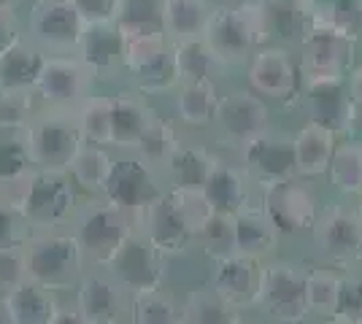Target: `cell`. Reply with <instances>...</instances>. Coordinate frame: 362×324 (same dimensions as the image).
<instances>
[{
  "label": "cell",
  "instance_id": "277c9868",
  "mask_svg": "<svg viewBox=\"0 0 362 324\" xmlns=\"http://www.w3.org/2000/svg\"><path fill=\"white\" fill-rule=\"evenodd\" d=\"M71 230L84 248L87 263L106 268L122 244L136 232V222L114 203H108L103 195H95L81 200L71 222Z\"/></svg>",
  "mask_w": 362,
  "mask_h": 324
},
{
  "label": "cell",
  "instance_id": "4fadbf2b",
  "mask_svg": "<svg viewBox=\"0 0 362 324\" xmlns=\"http://www.w3.org/2000/svg\"><path fill=\"white\" fill-rule=\"evenodd\" d=\"M262 208L271 216L273 227L279 232H300L317 222L319 203L314 189L300 184L298 176L262 184Z\"/></svg>",
  "mask_w": 362,
  "mask_h": 324
},
{
  "label": "cell",
  "instance_id": "ab89813d",
  "mask_svg": "<svg viewBox=\"0 0 362 324\" xmlns=\"http://www.w3.org/2000/svg\"><path fill=\"white\" fill-rule=\"evenodd\" d=\"M330 176L332 184L341 192L360 195L362 192V143H341L335 146L330 157Z\"/></svg>",
  "mask_w": 362,
  "mask_h": 324
},
{
  "label": "cell",
  "instance_id": "c3c4849f",
  "mask_svg": "<svg viewBox=\"0 0 362 324\" xmlns=\"http://www.w3.org/2000/svg\"><path fill=\"white\" fill-rule=\"evenodd\" d=\"M84 22H111L117 14L119 0H71Z\"/></svg>",
  "mask_w": 362,
  "mask_h": 324
},
{
  "label": "cell",
  "instance_id": "f6af8a7d",
  "mask_svg": "<svg viewBox=\"0 0 362 324\" xmlns=\"http://www.w3.org/2000/svg\"><path fill=\"white\" fill-rule=\"evenodd\" d=\"M33 168L22 127H0V179Z\"/></svg>",
  "mask_w": 362,
  "mask_h": 324
},
{
  "label": "cell",
  "instance_id": "bcb514c9",
  "mask_svg": "<svg viewBox=\"0 0 362 324\" xmlns=\"http://www.w3.org/2000/svg\"><path fill=\"white\" fill-rule=\"evenodd\" d=\"M25 241V238H22ZM22 241L0 246V292L11 289L16 284L28 281V268H25V246Z\"/></svg>",
  "mask_w": 362,
  "mask_h": 324
},
{
  "label": "cell",
  "instance_id": "7c38bea8",
  "mask_svg": "<svg viewBox=\"0 0 362 324\" xmlns=\"http://www.w3.org/2000/svg\"><path fill=\"white\" fill-rule=\"evenodd\" d=\"M106 268L127 289V294L160 289L165 281V257L151 246V241L141 230H136L122 244Z\"/></svg>",
  "mask_w": 362,
  "mask_h": 324
},
{
  "label": "cell",
  "instance_id": "44dd1931",
  "mask_svg": "<svg viewBox=\"0 0 362 324\" xmlns=\"http://www.w3.org/2000/svg\"><path fill=\"white\" fill-rule=\"evenodd\" d=\"M46 54L19 30L0 47V97L33 95V84L41 73Z\"/></svg>",
  "mask_w": 362,
  "mask_h": 324
},
{
  "label": "cell",
  "instance_id": "603a6c76",
  "mask_svg": "<svg viewBox=\"0 0 362 324\" xmlns=\"http://www.w3.org/2000/svg\"><path fill=\"white\" fill-rule=\"evenodd\" d=\"M249 81L265 97H287L298 87V68L287 49L262 47L255 52L249 65Z\"/></svg>",
  "mask_w": 362,
  "mask_h": 324
},
{
  "label": "cell",
  "instance_id": "f35d334b",
  "mask_svg": "<svg viewBox=\"0 0 362 324\" xmlns=\"http://www.w3.org/2000/svg\"><path fill=\"white\" fill-rule=\"evenodd\" d=\"M181 308V322L187 324H227L235 322L233 316V308L227 306L219 294L214 292L211 287L209 289H195L184 297Z\"/></svg>",
  "mask_w": 362,
  "mask_h": 324
},
{
  "label": "cell",
  "instance_id": "83f0119b",
  "mask_svg": "<svg viewBox=\"0 0 362 324\" xmlns=\"http://www.w3.org/2000/svg\"><path fill=\"white\" fill-rule=\"evenodd\" d=\"M295 146V168L298 176H322L330 168V157L335 152V133L317 122H308L292 138Z\"/></svg>",
  "mask_w": 362,
  "mask_h": 324
},
{
  "label": "cell",
  "instance_id": "e0dca14e",
  "mask_svg": "<svg viewBox=\"0 0 362 324\" xmlns=\"http://www.w3.org/2000/svg\"><path fill=\"white\" fill-rule=\"evenodd\" d=\"M241 152L243 165L259 184H273V181H284V179L298 176L292 138L281 136V133L262 130L259 136L243 143Z\"/></svg>",
  "mask_w": 362,
  "mask_h": 324
},
{
  "label": "cell",
  "instance_id": "d4e9b609",
  "mask_svg": "<svg viewBox=\"0 0 362 324\" xmlns=\"http://www.w3.org/2000/svg\"><path fill=\"white\" fill-rule=\"evenodd\" d=\"M216 157L195 143H184L179 140L176 149L170 152L163 168H160V179L165 186H189V189H200L206 184L209 173H211Z\"/></svg>",
  "mask_w": 362,
  "mask_h": 324
},
{
  "label": "cell",
  "instance_id": "e575fe53",
  "mask_svg": "<svg viewBox=\"0 0 362 324\" xmlns=\"http://www.w3.org/2000/svg\"><path fill=\"white\" fill-rule=\"evenodd\" d=\"M127 84L138 90L146 97H157V95L173 92V87L179 84V71H176V57H173V44L157 57V60L146 62L144 68H138L133 73H127Z\"/></svg>",
  "mask_w": 362,
  "mask_h": 324
},
{
  "label": "cell",
  "instance_id": "b9f144b4",
  "mask_svg": "<svg viewBox=\"0 0 362 324\" xmlns=\"http://www.w3.org/2000/svg\"><path fill=\"white\" fill-rule=\"evenodd\" d=\"M168 47H170V38L165 32H133V35H124V47H122L124 76L138 71V68H144L146 62L157 60Z\"/></svg>",
  "mask_w": 362,
  "mask_h": 324
},
{
  "label": "cell",
  "instance_id": "5b68a950",
  "mask_svg": "<svg viewBox=\"0 0 362 324\" xmlns=\"http://www.w3.org/2000/svg\"><path fill=\"white\" fill-rule=\"evenodd\" d=\"M22 133L33 168L65 170L84 143L74 108L38 106L30 119L22 124Z\"/></svg>",
  "mask_w": 362,
  "mask_h": 324
},
{
  "label": "cell",
  "instance_id": "ba28073f",
  "mask_svg": "<svg viewBox=\"0 0 362 324\" xmlns=\"http://www.w3.org/2000/svg\"><path fill=\"white\" fill-rule=\"evenodd\" d=\"M95 90L98 78L76 54H46L33 84L35 103L49 108H76Z\"/></svg>",
  "mask_w": 362,
  "mask_h": 324
},
{
  "label": "cell",
  "instance_id": "cb8c5ba5",
  "mask_svg": "<svg viewBox=\"0 0 362 324\" xmlns=\"http://www.w3.org/2000/svg\"><path fill=\"white\" fill-rule=\"evenodd\" d=\"M0 306L6 313V324H52L57 294L33 281H22L0 292Z\"/></svg>",
  "mask_w": 362,
  "mask_h": 324
},
{
  "label": "cell",
  "instance_id": "74e56055",
  "mask_svg": "<svg viewBox=\"0 0 362 324\" xmlns=\"http://www.w3.org/2000/svg\"><path fill=\"white\" fill-rule=\"evenodd\" d=\"M163 6L165 0H119L114 22L122 35L133 32H165L163 22Z\"/></svg>",
  "mask_w": 362,
  "mask_h": 324
},
{
  "label": "cell",
  "instance_id": "52a82bcc",
  "mask_svg": "<svg viewBox=\"0 0 362 324\" xmlns=\"http://www.w3.org/2000/svg\"><path fill=\"white\" fill-rule=\"evenodd\" d=\"M165 189L157 168L144 162L136 152H117L114 168L108 173V181L103 186V198L122 208L124 214L133 216V222H141L149 203Z\"/></svg>",
  "mask_w": 362,
  "mask_h": 324
},
{
  "label": "cell",
  "instance_id": "ffe728a7",
  "mask_svg": "<svg viewBox=\"0 0 362 324\" xmlns=\"http://www.w3.org/2000/svg\"><path fill=\"white\" fill-rule=\"evenodd\" d=\"M211 289L230 308H249L257 303L259 292V265L249 254H227L214 260Z\"/></svg>",
  "mask_w": 362,
  "mask_h": 324
},
{
  "label": "cell",
  "instance_id": "f5cc1de1",
  "mask_svg": "<svg viewBox=\"0 0 362 324\" xmlns=\"http://www.w3.org/2000/svg\"><path fill=\"white\" fill-rule=\"evenodd\" d=\"M28 0H0V6H6V8H14V11H22V6H25Z\"/></svg>",
  "mask_w": 362,
  "mask_h": 324
},
{
  "label": "cell",
  "instance_id": "1f68e13d",
  "mask_svg": "<svg viewBox=\"0 0 362 324\" xmlns=\"http://www.w3.org/2000/svg\"><path fill=\"white\" fill-rule=\"evenodd\" d=\"M170 44H173L179 81H214L219 68L225 65L211 52V47L203 41V35L181 38V41H170Z\"/></svg>",
  "mask_w": 362,
  "mask_h": 324
},
{
  "label": "cell",
  "instance_id": "8fae6325",
  "mask_svg": "<svg viewBox=\"0 0 362 324\" xmlns=\"http://www.w3.org/2000/svg\"><path fill=\"white\" fill-rule=\"evenodd\" d=\"M305 276L298 265L271 263L259 268L257 306L276 322H300L308 313L305 303Z\"/></svg>",
  "mask_w": 362,
  "mask_h": 324
},
{
  "label": "cell",
  "instance_id": "681fc988",
  "mask_svg": "<svg viewBox=\"0 0 362 324\" xmlns=\"http://www.w3.org/2000/svg\"><path fill=\"white\" fill-rule=\"evenodd\" d=\"M25 235H28V230H25L22 219H19L14 211H8V208L0 203V246L16 244V241H22Z\"/></svg>",
  "mask_w": 362,
  "mask_h": 324
},
{
  "label": "cell",
  "instance_id": "30bf717a",
  "mask_svg": "<svg viewBox=\"0 0 362 324\" xmlns=\"http://www.w3.org/2000/svg\"><path fill=\"white\" fill-rule=\"evenodd\" d=\"M300 68L305 81L344 78L354 60V38L325 22H311L300 41Z\"/></svg>",
  "mask_w": 362,
  "mask_h": 324
},
{
  "label": "cell",
  "instance_id": "d6a6232c",
  "mask_svg": "<svg viewBox=\"0 0 362 324\" xmlns=\"http://www.w3.org/2000/svg\"><path fill=\"white\" fill-rule=\"evenodd\" d=\"M76 124L84 143H98L111 149V92L98 87L74 108Z\"/></svg>",
  "mask_w": 362,
  "mask_h": 324
},
{
  "label": "cell",
  "instance_id": "9c48e42d",
  "mask_svg": "<svg viewBox=\"0 0 362 324\" xmlns=\"http://www.w3.org/2000/svg\"><path fill=\"white\" fill-rule=\"evenodd\" d=\"M74 303L81 311L84 324H119L127 322L130 311V294L114 278L108 268L90 265L78 284L74 287Z\"/></svg>",
  "mask_w": 362,
  "mask_h": 324
},
{
  "label": "cell",
  "instance_id": "8992f818",
  "mask_svg": "<svg viewBox=\"0 0 362 324\" xmlns=\"http://www.w3.org/2000/svg\"><path fill=\"white\" fill-rule=\"evenodd\" d=\"M19 16L22 32L44 54H74L87 28L84 16L76 11L71 0H28Z\"/></svg>",
  "mask_w": 362,
  "mask_h": 324
},
{
  "label": "cell",
  "instance_id": "5bb4252c",
  "mask_svg": "<svg viewBox=\"0 0 362 324\" xmlns=\"http://www.w3.org/2000/svg\"><path fill=\"white\" fill-rule=\"evenodd\" d=\"M122 47H124V35L114 19L111 22H87L74 54L95 73L98 87H106V84H119V78L124 76Z\"/></svg>",
  "mask_w": 362,
  "mask_h": 324
},
{
  "label": "cell",
  "instance_id": "7402d4cb",
  "mask_svg": "<svg viewBox=\"0 0 362 324\" xmlns=\"http://www.w3.org/2000/svg\"><path fill=\"white\" fill-rule=\"evenodd\" d=\"M314 238L325 257L335 263H349L362 257V219L346 208H327L314 222Z\"/></svg>",
  "mask_w": 362,
  "mask_h": 324
},
{
  "label": "cell",
  "instance_id": "ee69618b",
  "mask_svg": "<svg viewBox=\"0 0 362 324\" xmlns=\"http://www.w3.org/2000/svg\"><path fill=\"white\" fill-rule=\"evenodd\" d=\"M168 198L176 205L179 216L184 219V224L189 227L192 235L200 232V227L209 222V216L214 214V205L209 198L203 195V189H189V186H165Z\"/></svg>",
  "mask_w": 362,
  "mask_h": 324
},
{
  "label": "cell",
  "instance_id": "8d00e7d4",
  "mask_svg": "<svg viewBox=\"0 0 362 324\" xmlns=\"http://www.w3.org/2000/svg\"><path fill=\"white\" fill-rule=\"evenodd\" d=\"M127 322L136 324H179L181 308L179 303L160 287L149 292L130 294V311H127Z\"/></svg>",
  "mask_w": 362,
  "mask_h": 324
},
{
  "label": "cell",
  "instance_id": "d590c367",
  "mask_svg": "<svg viewBox=\"0 0 362 324\" xmlns=\"http://www.w3.org/2000/svg\"><path fill=\"white\" fill-rule=\"evenodd\" d=\"M179 130H176V122H170V119H163L160 114H154V119L146 124V130H144V136L138 138L136 143V152L144 162H149L151 168H163V162H165L170 152L176 149V143H179Z\"/></svg>",
  "mask_w": 362,
  "mask_h": 324
},
{
  "label": "cell",
  "instance_id": "484cf974",
  "mask_svg": "<svg viewBox=\"0 0 362 324\" xmlns=\"http://www.w3.org/2000/svg\"><path fill=\"white\" fill-rule=\"evenodd\" d=\"M114 160H117L114 149L98 146V143H81V149L76 152L65 170L84 198H95V195H103Z\"/></svg>",
  "mask_w": 362,
  "mask_h": 324
},
{
  "label": "cell",
  "instance_id": "f546056e",
  "mask_svg": "<svg viewBox=\"0 0 362 324\" xmlns=\"http://www.w3.org/2000/svg\"><path fill=\"white\" fill-rule=\"evenodd\" d=\"M200 189L214 205V211L235 214L246 203V173L241 168H235V165H230V162L216 160L209 179H206V184Z\"/></svg>",
  "mask_w": 362,
  "mask_h": 324
},
{
  "label": "cell",
  "instance_id": "11a10c76",
  "mask_svg": "<svg viewBox=\"0 0 362 324\" xmlns=\"http://www.w3.org/2000/svg\"><path fill=\"white\" fill-rule=\"evenodd\" d=\"M0 127H3V124H0Z\"/></svg>",
  "mask_w": 362,
  "mask_h": 324
},
{
  "label": "cell",
  "instance_id": "d6986e66",
  "mask_svg": "<svg viewBox=\"0 0 362 324\" xmlns=\"http://www.w3.org/2000/svg\"><path fill=\"white\" fill-rule=\"evenodd\" d=\"M136 230L144 232L151 241V246L157 248L163 257L184 254L189 248V244L195 241V235L184 224V219L179 216L176 205L170 203L165 189L149 203V208L144 211Z\"/></svg>",
  "mask_w": 362,
  "mask_h": 324
},
{
  "label": "cell",
  "instance_id": "7a4b0ae2",
  "mask_svg": "<svg viewBox=\"0 0 362 324\" xmlns=\"http://www.w3.org/2000/svg\"><path fill=\"white\" fill-rule=\"evenodd\" d=\"M84 195L78 192L68 170L33 168L22 200L16 205V216L22 219L28 232L62 230L71 227Z\"/></svg>",
  "mask_w": 362,
  "mask_h": 324
},
{
  "label": "cell",
  "instance_id": "7dc6e473",
  "mask_svg": "<svg viewBox=\"0 0 362 324\" xmlns=\"http://www.w3.org/2000/svg\"><path fill=\"white\" fill-rule=\"evenodd\" d=\"M335 322L362 324V281H341L338 308L332 313Z\"/></svg>",
  "mask_w": 362,
  "mask_h": 324
},
{
  "label": "cell",
  "instance_id": "7bdbcfd3",
  "mask_svg": "<svg viewBox=\"0 0 362 324\" xmlns=\"http://www.w3.org/2000/svg\"><path fill=\"white\" fill-rule=\"evenodd\" d=\"M338 297H341V278L327 270H314L305 276V303L308 313L317 316H330L338 308Z\"/></svg>",
  "mask_w": 362,
  "mask_h": 324
},
{
  "label": "cell",
  "instance_id": "6da1fadb",
  "mask_svg": "<svg viewBox=\"0 0 362 324\" xmlns=\"http://www.w3.org/2000/svg\"><path fill=\"white\" fill-rule=\"evenodd\" d=\"M22 246H25L28 281L44 287L57 297L74 292L81 273L90 268L84 248L71 227L28 232Z\"/></svg>",
  "mask_w": 362,
  "mask_h": 324
},
{
  "label": "cell",
  "instance_id": "836d02e7",
  "mask_svg": "<svg viewBox=\"0 0 362 324\" xmlns=\"http://www.w3.org/2000/svg\"><path fill=\"white\" fill-rule=\"evenodd\" d=\"M211 11L214 6L209 0H165V6H163L165 35L170 41L203 35Z\"/></svg>",
  "mask_w": 362,
  "mask_h": 324
},
{
  "label": "cell",
  "instance_id": "db71d44e",
  "mask_svg": "<svg viewBox=\"0 0 362 324\" xmlns=\"http://www.w3.org/2000/svg\"><path fill=\"white\" fill-rule=\"evenodd\" d=\"M360 195H362V192H360ZM357 214H360V219H362V205H360V211H357Z\"/></svg>",
  "mask_w": 362,
  "mask_h": 324
},
{
  "label": "cell",
  "instance_id": "ac0fdd59",
  "mask_svg": "<svg viewBox=\"0 0 362 324\" xmlns=\"http://www.w3.org/2000/svg\"><path fill=\"white\" fill-rule=\"evenodd\" d=\"M154 114L157 111L149 103V97L133 90L130 84L111 90V149L133 152Z\"/></svg>",
  "mask_w": 362,
  "mask_h": 324
},
{
  "label": "cell",
  "instance_id": "4316f807",
  "mask_svg": "<svg viewBox=\"0 0 362 324\" xmlns=\"http://www.w3.org/2000/svg\"><path fill=\"white\" fill-rule=\"evenodd\" d=\"M235 251L238 254H249L259 260L262 254L273 251L279 230L273 227L271 216L265 214L262 205H246L235 211Z\"/></svg>",
  "mask_w": 362,
  "mask_h": 324
},
{
  "label": "cell",
  "instance_id": "9a60e30c",
  "mask_svg": "<svg viewBox=\"0 0 362 324\" xmlns=\"http://www.w3.org/2000/svg\"><path fill=\"white\" fill-rule=\"evenodd\" d=\"M268 119H271V111L265 106V100H259L252 92H230L225 97H216L211 116L216 133L235 146H243L246 140L268 130Z\"/></svg>",
  "mask_w": 362,
  "mask_h": 324
},
{
  "label": "cell",
  "instance_id": "3957f363",
  "mask_svg": "<svg viewBox=\"0 0 362 324\" xmlns=\"http://www.w3.org/2000/svg\"><path fill=\"white\" fill-rule=\"evenodd\" d=\"M268 38L271 32H268L262 0H243L235 6L214 8L203 30V41L222 62L243 60L257 47H262Z\"/></svg>",
  "mask_w": 362,
  "mask_h": 324
},
{
  "label": "cell",
  "instance_id": "4dcf8cb0",
  "mask_svg": "<svg viewBox=\"0 0 362 324\" xmlns=\"http://www.w3.org/2000/svg\"><path fill=\"white\" fill-rule=\"evenodd\" d=\"M262 3H265L268 32L287 44H300L311 25L314 0H262Z\"/></svg>",
  "mask_w": 362,
  "mask_h": 324
},
{
  "label": "cell",
  "instance_id": "2e32d148",
  "mask_svg": "<svg viewBox=\"0 0 362 324\" xmlns=\"http://www.w3.org/2000/svg\"><path fill=\"white\" fill-rule=\"evenodd\" d=\"M303 108L311 122L322 124L338 133H349L354 124L357 106L349 95V87L344 78H319V81H305L303 92Z\"/></svg>",
  "mask_w": 362,
  "mask_h": 324
},
{
  "label": "cell",
  "instance_id": "f907efd6",
  "mask_svg": "<svg viewBox=\"0 0 362 324\" xmlns=\"http://www.w3.org/2000/svg\"><path fill=\"white\" fill-rule=\"evenodd\" d=\"M19 30H22V16H19V11L0 6V47L6 41H11Z\"/></svg>",
  "mask_w": 362,
  "mask_h": 324
},
{
  "label": "cell",
  "instance_id": "f1b7e54d",
  "mask_svg": "<svg viewBox=\"0 0 362 324\" xmlns=\"http://www.w3.org/2000/svg\"><path fill=\"white\" fill-rule=\"evenodd\" d=\"M176 122L184 127H206L211 124L216 106V84L214 81H179L173 87Z\"/></svg>",
  "mask_w": 362,
  "mask_h": 324
},
{
  "label": "cell",
  "instance_id": "816d5d0a",
  "mask_svg": "<svg viewBox=\"0 0 362 324\" xmlns=\"http://www.w3.org/2000/svg\"><path fill=\"white\" fill-rule=\"evenodd\" d=\"M349 95H351V100H354V106H362V65H357L351 73H349Z\"/></svg>",
  "mask_w": 362,
  "mask_h": 324
},
{
  "label": "cell",
  "instance_id": "60d3db41",
  "mask_svg": "<svg viewBox=\"0 0 362 324\" xmlns=\"http://www.w3.org/2000/svg\"><path fill=\"white\" fill-rule=\"evenodd\" d=\"M195 241H200L203 251L211 260L233 254L235 251V216L230 211H214L209 222L195 235Z\"/></svg>",
  "mask_w": 362,
  "mask_h": 324
}]
</instances>
